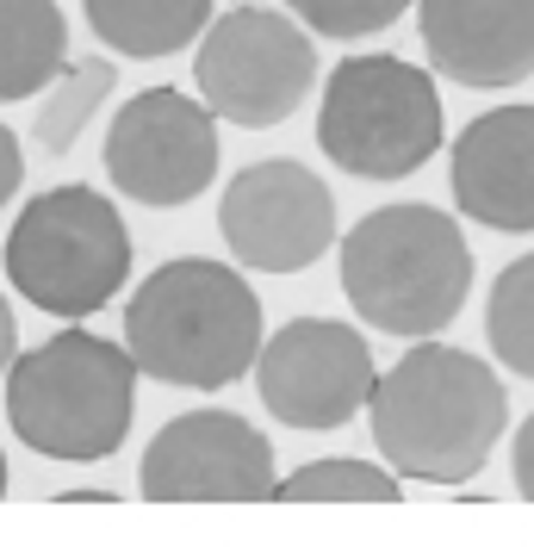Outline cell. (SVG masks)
I'll list each match as a JSON object with an SVG mask.
<instances>
[{
	"label": "cell",
	"instance_id": "obj_3",
	"mask_svg": "<svg viewBox=\"0 0 534 559\" xmlns=\"http://www.w3.org/2000/svg\"><path fill=\"white\" fill-rule=\"evenodd\" d=\"M342 293L379 336H441L473 293V242L441 205H379L342 237Z\"/></svg>",
	"mask_w": 534,
	"mask_h": 559
},
{
	"label": "cell",
	"instance_id": "obj_4",
	"mask_svg": "<svg viewBox=\"0 0 534 559\" xmlns=\"http://www.w3.org/2000/svg\"><path fill=\"white\" fill-rule=\"evenodd\" d=\"M138 411V355L94 330H57L7 367V423L44 460H112Z\"/></svg>",
	"mask_w": 534,
	"mask_h": 559
},
{
	"label": "cell",
	"instance_id": "obj_13",
	"mask_svg": "<svg viewBox=\"0 0 534 559\" xmlns=\"http://www.w3.org/2000/svg\"><path fill=\"white\" fill-rule=\"evenodd\" d=\"M416 32L454 87H522L534 75V0H416Z\"/></svg>",
	"mask_w": 534,
	"mask_h": 559
},
{
	"label": "cell",
	"instance_id": "obj_9",
	"mask_svg": "<svg viewBox=\"0 0 534 559\" xmlns=\"http://www.w3.org/2000/svg\"><path fill=\"white\" fill-rule=\"evenodd\" d=\"M373 348L355 323L342 318H293L261 342L256 385L268 417L305 436H330L342 423H355L373 399Z\"/></svg>",
	"mask_w": 534,
	"mask_h": 559
},
{
	"label": "cell",
	"instance_id": "obj_16",
	"mask_svg": "<svg viewBox=\"0 0 534 559\" xmlns=\"http://www.w3.org/2000/svg\"><path fill=\"white\" fill-rule=\"evenodd\" d=\"M112 87H119V69L106 57H69V69L44 87V106L32 112V143L50 156H69L94 112L112 100Z\"/></svg>",
	"mask_w": 534,
	"mask_h": 559
},
{
	"label": "cell",
	"instance_id": "obj_20",
	"mask_svg": "<svg viewBox=\"0 0 534 559\" xmlns=\"http://www.w3.org/2000/svg\"><path fill=\"white\" fill-rule=\"evenodd\" d=\"M25 187V156H20V138L0 124V212L13 205V193Z\"/></svg>",
	"mask_w": 534,
	"mask_h": 559
},
{
	"label": "cell",
	"instance_id": "obj_22",
	"mask_svg": "<svg viewBox=\"0 0 534 559\" xmlns=\"http://www.w3.org/2000/svg\"><path fill=\"white\" fill-rule=\"evenodd\" d=\"M13 360H20V318H13V305L0 299V380H7Z\"/></svg>",
	"mask_w": 534,
	"mask_h": 559
},
{
	"label": "cell",
	"instance_id": "obj_7",
	"mask_svg": "<svg viewBox=\"0 0 534 559\" xmlns=\"http://www.w3.org/2000/svg\"><path fill=\"white\" fill-rule=\"evenodd\" d=\"M199 100L237 131H274L317 87V44L293 13L274 7H230L199 32L193 50Z\"/></svg>",
	"mask_w": 534,
	"mask_h": 559
},
{
	"label": "cell",
	"instance_id": "obj_21",
	"mask_svg": "<svg viewBox=\"0 0 534 559\" xmlns=\"http://www.w3.org/2000/svg\"><path fill=\"white\" fill-rule=\"evenodd\" d=\"M510 473H515V491L534 503V411H529V423L515 429V448H510Z\"/></svg>",
	"mask_w": 534,
	"mask_h": 559
},
{
	"label": "cell",
	"instance_id": "obj_19",
	"mask_svg": "<svg viewBox=\"0 0 534 559\" xmlns=\"http://www.w3.org/2000/svg\"><path fill=\"white\" fill-rule=\"evenodd\" d=\"M286 7H293V20L311 38L355 44V38H379L385 25H397L404 7H416V0H286Z\"/></svg>",
	"mask_w": 534,
	"mask_h": 559
},
{
	"label": "cell",
	"instance_id": "obj_10",
	"mask_svg": "<svg viewBox=\"0 0 534 559\" xmlns=\"http://www.w3.org/2000/svg\"><path fill=\"white\" fill-rule=\"evenodd\" d=\"M218 230L237 267L256 274H305L336 242V200L330 187L293 156L249 162L218 200Z\"/></svg>",
	"mask_w": 534,
	"mask_h": 559
},
{
	"label": "cell",
	"instance_id": "obj_15",
	"mask_svg": "<svg viewBox=\"0 0 534 559\" xmlns=\"http://www.w3.org/2000/svg\"><path fill=\"white\" fill-rule=\"evenodd\" d=\"M69 69V20L57 0H0V106L32 100Z\"/></svg>",
	"mask_w": 534,
	"mask_h": 559
},
{
	"label": "cell",
	"instance_id": "obj_23",
	"mask_svg": "<svg viewBox=\"0 0 534 559\" xmlns=\"http://www.w3.org/2000/svg\"><path fill=\"white\" fill-rule=\"evenodd\" d=\"M0 498H7V454H0Z\"/></svg>",
	"mask_w": 534,
	"mask_h": 559
},
{
	"label": "cell",
	"instance_id": "obj_6",
	"mask_svg": "<svg viewBox=\"0 0 534 559\" xmlns=\"http://www.w3.org/2000/svg\"><path fill=\"white\" fill-rule=\"evenodd\" d=\"M441 87L404 57H348L323 81L317 150L355 180H404L441 156Z\"/></svg>",
	"mask_w": 534,
	"mask_h": 559
},
{
	"label": "cell",
	"instance_id": "obj_11",
	"mask_svg": "<svg viewBox=\"0 0 534 559\" xmlns=\"http://www.w3.org/2000/svg\"><path fill=\"white\" fill-rule=\"evenodd\" d=\"M138 485L150 503H268L274 441L237 411H187L150 436Z\"/></svg>",
	"mask_w": 534,
	"mask_h": 559
},
{
	"label": "cell",
	"instance_id": "obj_17",
	"mask_svg": "<svg viewBox=\"0 0 534 559\" xmlns=\"http://www.w3.org/2000/svg\"><path fill=\"white\" fill-rule=\"evenodd\" d=\"M485 342H491V355L510 367L515 380H534V255H515L491 280Z\"/></svg>",
	"mask_w": 534,
	"mask_h": 559
},
{
	"label": "cell",
	"instance_id": "obj_5",
	"mask_svg": "<svg viewBox=\"0 0 534 559\" xmlns=\"http://www.w3.org/2000/svg\"><path fill=\"white\" fill-rule=\"evenodd\" d=\"M7 280L32 311L44 318H94L99 305L119 299L131 280V230L119 205L94 187H44L38 200L20 205V218L7 230Z\"/></svg>",
	"mask_w": 534,
	"mask_h": 559
},
{
	"label": "cell",
	"instance_id": "obj_2",
	"mask_svg": "<svg viewBox=\"0 0 534 559\" xmlns=\"http://www.w3.org/2000/svg\"><path fill=\"white\" fill-rule=\"evenodd\" d=\"M124 348L138 355L143 380L180 392H224L242 373H256L261 299L230 261H162L124 305Z\"/></svg>",
	"mask_w": 534,
	"mask_h": 559
},
{
	"label": "cell",
	"instance_id": "obj_1",
	"mask_svg": "<svg viewBox=\"0 0 534 559\" xmlns=\"http://www.w3.org/2000/svg\"><path fill=\"white\" fill-rule=\"evenodd\" d=\"M373 448L411 485H473L510 429V392L485 355L423 336L367 399Z\"/></svg>",
	"mask_w": 534,
	"mask_h": 559
},
{
	"label": "cell",
	"instance_id": "obj_18",
	"mask_svg": "<svg viewBox=\"0 0 534 559\" xmlns=\"http://www.w3.org/2000/svg\"><path fill=\"white\" fill-rule=\"evenodd\" d=\"M280 503H397L404 498V479L392 466H373V460H311L298 466L293 479L274 485Z\"/></svg>",
	"mask_w": 534,
	"mask_h": 559
},
{
	"label": "cell",
	"instance_id": "obj_8",
	"mask_svg": "<svg viewBox=\"0 0 534 559\" xmlns=\"http://www.w3.org/2000/svg\"><path fill=\"white\" fill-rule=\"evenodd\" d=\"M99 162L131 205H193L218 180V112L180 87H143L112 112Z\"/></svg>",
	"mask_w": 534,
	"mask_h": 559
},
{
	"label": "cell",
	"instance_id": "obj_14",
	"mask_svg": "<svg viewBox=\"0 0 534 559\" xmlns=\"http://www.w3.org/2000/svg\"><path fill=\"white\" fill-rule=\"evenodd\" d=\"M212 7L218 0H81L87 32L112 57H131V62H156L199 44V32L212 25Z\"/></svg>",
	"mask_w": 534,
	"mask_h": 559
},
{
	"label": "cell",
	"instance_id": "obj_12",
	"mask_svg": "<svg viewBox=\"0 0 534 559\" xmlns=\"http://www.w3.org/2000/svg\"><path fill=\"white\" fill-rule=\"evenodd\" d=\"M448 193L460 218L529 237L534 230V106H491L454 138Z\"/></svg>",
	"mask_w": 534,
	"mask_h": 559
}]
</instances>
